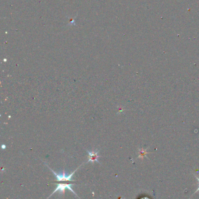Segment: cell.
I'll use <instances>...</instances> for the list:
<instances>
[{"instance_id":"6da1fadb","label":"cell","mask_w":199,"mask_h":199,"mask_svg":"<svg viewBox=\"0 0 199 199\" xmlns=\"http://www.w3.org/2000/svg\"><path fill=\"white\" fill-rule=\"evenodd\" d=\"M57 185V188H56V189L54 190V191L51 194V195L47 198L48 199L49 198H50L54 193H55L57 192H60V193L62 194H64L65 192V189H68V190H69L70 191H71L73 193H74L77 196H78V195H77V193L72 190V189L71 188L72 186L74 185L72 183L71 184H66V183H56Z\"/></svg>"},{"instance_id":"7a4b0ae2","label":"cell","mask_w":199,"mask_h":199,"mask_svg":"<svg viewBox=\"0 0 199 199\" xmlns=\"http://www.w3.org/2000/svg\"><path fill=\"white\" fill-rule=\"evenodd\" d=\"M46 165L48 167V168L53 172V173L56 176V177L57 179V181H73L72 180V175H74V174L75 172V171L78 170V168L77 170H75V171H74L72 173H71V174L67 175L66 174V172L64 171H63V174H57L55 171H54L53 170H51L48 165L47 164H46Z\"/></svg>"},{"instance_id":"3957f363","label":"cell","mask_w":199,"mask_h":199,"mask_svg":"<svg viewBox=\"0 0 199 199\" xmlns=\"http://www.w3.org/2000/svg\"><path fill=\"white\" fill-rule=\"evenodd\" d=\"M87 152H88V162H99L98 161V158L100 157V155H99V151L98 150H93L92 151H88L87 150Z\"/></svg>"},{"instance_id":"277c9868","label":"cell","mask_w":199,"mask_h":199,"mask_svg":"<svg viewBox=\"0 0 199 199\" xmlns=\"http://www.w3.org/2000/svg\"><path fill=\"white\" fill-rule=\"evenodd\" d=\"M150 153H148L146 150H144L143 149H140L139 150V156L138 157H141V158H143L144 156H146V155Z\"/></svg>"},{"instance_id":"5b68a950","label":"cell","mask_w":199,"mask_h":199,"mask_svg":"<svg viewBox=\"0 0 199 199\" xmlns=\"http://www.w3.org/2000/svg\"><path fill=\"white\" fill-rule=\"evenodd\" d=\"M72 24H75V19H71V20L69 21L68 25H72Z\"/></svg>"},{"instance_id":"8992f818","label":"cell","mask_w":199,"mask_h":199,"mask_svg":"<svg viewBox=\"0 0 199 199\" xmlns=\"http://www.w3.org/2000/svg\"><path fill=\"white\" fill-rule=\"evenodd\" d=\"M195 175V177H196V179H198V189H197V190H196V192H195V193H194V194H195V193H197V192H199V177H197V176H196V175ZM194 194H193V195H194Z\"/></svg>"},{"instance_id":"52a82bcc","label":"cell","mask_w":199,"mask_h":199,"mask_svg":"<svg viewBox=\"0 0 199 199\" xmlns=\"http://www.w3.org/2000/svg\"><path fill=\"white\" fill-rule=\"evenodd\" d=\"M148 199V198H143V199Z\"/></svg>"}]
</instances>
